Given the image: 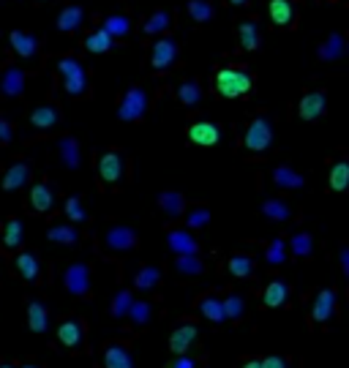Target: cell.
Returning a JSON list of instances; mask_svg holds the SVG:
<instances>
[{"mask_svg":"<svg viewBox=\"0 0 349 368\" xmlns=\"http://www.w3.org/2000/svg\"><path fill=\"white\" fill-rule=\"evenodd\" d=\"M164 368H202V360L194 355H177L172 363H167Z\"/></svg>","mask_w":349,"mask_h":368,"instance_id":"51","label":"cell"},{"mask_svg":"<svg viewBox=\"0 0 349 368\" xmlns=\"http://www.w3.org/2000/svg\"><path fill=\"white\" fill-rule=\"evenodd\" d=\"M229 273L235 278H249L254 273V259L249 254H235L229 257Z\"/></svg>","mask_w":349,"mask_h":368,"instance_id":"43","label":"cell"},{"mask_svg":"<svg viewBox=\"0 0 349 368\" xmlns=\"http://www.w3.org/2000/svg\"><path fill=\"white\" fill-rule=\"evenodd\" d=\"M126 169H129V161L126 156L118 150V147H109L98 156V164H96V172H98V181L101 185H120L126 178Z\"/></svg>","mask_w":349,"mask_h":368,"instance_id":"3","label":"cell"},{"mask_svg":"<svg viewBox=\"0 0 349 368\" xmlns=\"http://www.w3.org/2000/svg\"><path fill=\"white\" fill-rule=\"evenodd\" d=\"M42 3H49V0H42Z\"/></svg>","mask_w":349,"mask_h":368,"instance_id":"59","label":"cell"},{"mask_svg":"<svg viewBox=\"0 0 349 368\" xmlns=\"http://www.w3.org/2000/svg\"><path fill=\"white\" fill-rule=\"evenodd\" d=\"M14 268H17V273L25 278V281H39L42 278V265H39L36 254H30V251L17 254L14 257Z\"/></svg>","mask_w":349,"mask_h":368,"instance_id":"21","label":"cell"},{"mask_svg":"<svg viewBox=\"0 0 349 368\" xmlns=\"http://www.w3.org/2000/svg\"><path fill=\"white\" fill-rule=\"evenodd\" d=\"M267 14H270V19H273L278 28H289V25H295V19H298V8H295L292 0H270V3H267Z\"/></svg>","mask_w":349,"mask_h":368,"instance_id":"14","label":"cell"},{"mask_svg":"<svg viewBox=\"0 0 349 368\" xmlns=\"http://www.w3.org/2000/svg\"><path fill=\"white\" fill-rule=\"evenodd\" d=\"M262 368H287V360L284 358H265Z\"/></svg>","mask_w":349,"mask_h":368,"instance_id":"54","label":"cell"},{"mask_svg":"<svg viewBox=\"0 0 349 368\" xmlns=\"http://www.w3.org/2000/svg\"><path fill=\"white\" fill-rule=\"evenodd\" d=\"M159 208L170 219H180V216H186V196L180 191H161L159 194Z\"/></svg>","mask_w":349,"mask_h":368,"instance_id":"24","label":"cell"},{"mask_svg":"<svg viewBox=\"0 0 349 368\" xmlns=\"http://www.w3.org/2000/svg\"><path fill=\"white\" fill-rule=\"evenodd\" d=\"M19 368H39V366H33V363H25V366H19Z\"/></svg>","mask_w":349,"mask_h":368,"instance_id":"57","label":"cell"},{"mask_svg":"<svg viewBox=\"0 0 349 368\" xmlns=\"http://www.w3.org/2000/svg\"><path fill=\"white\" fill-rule=\"evenodd\" d=\"M273 183L278 185V188H289V191H295V188H303L305 178L301 175V172H295L292 167H276V169H273Z\"/></svg>","mask_w":349,"mask_h":368,"instance_id":"28","label":"cell"},{"mask_svg":"<svg viewBox=\"0 0 349 368\" xmlns=\"http://www.w3.org/2000/svg\"><path fill=\"white\" fill-rule=\"evenodd\" d=\"M188 17L197 22V25H208L211 19H213V14H216V6L211 3V0H188Z\"/></svg>","mask_w":349,"mask_h":368,"instance_id":"36","label":"cell"},{"mask_svg":"<svg viewBox=\"0 0 349 368\" xmlns=\"http://www.w3.org/2000/svg\"><path fill=\"white\" fill-rule=\"evenodd\" d=\"M344 49H347V42H344V36H339V33H330L328 36V42L319 46V60H339L341 55H344Z\"/></svg>","mask_w":349,"mask_h":368,"instance_id":"37","label":"cell"},{"mask_svg":"<svg viewBox=\"0 0 349 368\" xmlns=\"http://www.w3.org/2000/svg\"><path fill=\"white\" fill-rule=\"evenodd\" d=\"M63 289L74 297H87L93 289V270L85 262H74L63 270Z\"/></svg>","mask_w":349,"mask_h":368,"instance_id":"6","label":"cell"},{"mask_svg":"<svg viewBox=\"0 0 349 368\" xmlns=\"http://www.w3.org/2000/svg\"><path fill=\"white\" fill-rule=\"evenodd\" d=\"M57 150H60V161L66 164V169H80L82 167V150H80V142L74 137L60 139Z\"/></svg>","mask_w":349,"mask_h":368,"instance_id":"19","label":"cell"},{"mask_svg":"<svg viewBox=\"0 0 349 368\" xmlns=\"http://www.w3.org/2000/svg\"><path fill=\"white\" fill-rule=\"evenodd\" d=\"M188 139L194 145L213 147V145H218V139H221V129H218L216 123H211V120H197V123L188 126Z\"/></svg>","mask_w":349,"mask_h":368,"instance_id":"12","label":"cell"},{"mask_svg":"<svg viewBox=\"0 0 349 368\" xmlns=\"http://www.w3.org/2000/svg\"><path fill=\"white\" fill-rule=\"evenodd\" d=\"M55 68L60 74V82H63V91L66 95H74V98H82L90 93V74L85 71V66L74 57V55H63L55 60Z\"/></svg>","mask_w":349,"mask_h":368,"instance_id":"1","label":"cell"},{"mask_svg":"<svg viewBox=\"0 0 349 368\" xmlns=\"http://www.w3.org/2000/svg\"><path fill=\"white\" fill-rule=\"evenodd\" d=\"M25 82H28V74L22 68H17V66H8L3 71V77H0V93L6 98H19L25 93Z\"/></svg>","mask_w":349,"mask_h":368,"instance_id":"11","label":"cell"},{"mask_svg":"<svg viewBox=\"0 0 349 368\" xmlns=\"http://www.w3.org/2000/svg\"><path fill=\"white\" fill-rule=\"evenodd\" d=\"M224 311H226V320H229V322L240 320L243 311H246L243 297H240V295H226V297H224Z\"/></svg>","mask_w":349,"mask_h":368,"instance_id":"49","label":"cell"},{"mask_svg":"<svg viewBox=\"0 0 349 368\" xmlns=\"http://www.w3.org/2000/svg\"><path fill=\"white\" fill-rule=\"evenodd\" d=\"M339 262H341V270H344V276L349 278V246H344V248L339 251Z\"/></svg>","mask_w":349,"mask_h":368,"instance_id":"53","label":"cell"},{"mask_svg":"<svg viewBox=\"0 0 349 368\" xmlns=\"http://www.w3.org/2000/svg\"><path fill=\"white\" fill-rule=\"evenodd\" d=\"M174 270L180 276H202L205 273V265L199 257H177L174 259Z\"/></svg>","mask_w":349,"mask_h":368,"instance_id":"44","label":"cell"},{"mask_svg":"<svg viewBox=\"0 0 349 368\" xmlns=\"http://www.w3.org/2000/svg\"><path fill=\"white\" fill-rule=\"evenodd\" d=\"M292 254L298 257V259H305V257H311V251H314V237L308 234V232H298V234H292Z\"/></svg>","mask_w":349,"mask_h":368,"instance_id":"45","label":"cell"},{"mask_svg":"<svg viewBox=\"0 0 349 368\" xmlns=\"http://www.w3.org/2000/svg\"><path fill=\"white\" fill-rule=\"evenodd\" d=\"M101 28H104L112 39H120V36H126L131 30V19L129 17H123V14H112V17H107V19L101 22Z\"/></svg>","mask_w":349,"mask_h":368,"instance_id":"41","label":"cell"},{"mask_svg":"<svg viewBox=\"0 0 349 368\" xmlns=\"http://www.w3.org/2000/svg\"><path fill=\"white\" fill-rule=\"evenodd\" d=\"M347 46H349V44H347Z\"/></svg>","mask_w":349,"mask_h":368,"instance_id":"60","label":"cell"},{"mask_svg":"<svg viewBox=\"0 0 349 368\" xmlns=\"http://www.w3.org/2000/svg\"><path fill=\"white\" fill-rule=\"evenodd\" d=\"M63 213H66V219L74 221V224L87 221V213H85V208H82V199H80V196H69L66 205H63Z\"/></svg>","mask_w":349,"mask_h":368,"instance_id":"46","label":"cell"},{"mask_svg":"<svg viewBox=\"0 0 349 368\" xmlns=\"http://www.w3.org/2000/svg\"><path fill=\"white\" fill-rule=\"evenodd\" d=\"M129 324L131 327H136V330H142L145 324L153 320V303L150 300H134L131 303V311H129Z\"/></svg>","mask_w":349,"mask_h":368,"instance_id":"30","label":"cell"},{"mask_svg":"<svg viewBox=\"0 0 349 368\" xmlns=\"http://www.w3.org/2000/svg\"><path fill=\"white\" fill-rule=\"evenodd\" d=\"M238 39H240V46L246 52H254L260 46V28H257V22H243L238 28Z\"/></svg>","mask_w":349,"mask_h":368,"instance_id":"40","label":"cell"},{"mask_svg":"<svg viewBox=\"0 0 349 368\" xmlns=\"http://www.w3.org/2000/svg\"><path fill=\"white\" fill-rule=\"evenodd\" d=\"M336 311V292L333 289H322L314 300V309H311V320L314 322H328Z\"/></svg>","mask_w":349,"mask_h":368,"instance_id":"17","label":"cell"},{"mask_svg":"<svg viewBox=\"0 0 349 368\" xmlns=\"http://www.w3.org/2000/svg\"><path fill=\"white\" fill-rule=\"evenodd\" d=\"M347 185H349V161H339L330 169V188L333 191H344Z\"/></svg>","mask_w":349,"mask_h":368,"instance_id":"47","label":"cell"},{"mask_svg":"<svg viewBox=\"0 0 349 368\" xmlns=\"http://www.w3.org/2000/svg\"><path fill=\"white\" fill-rule=\"evenodd\" d=\"M172 28V14L170 11H153L147 19H145V25H142V33L145 36H156V33H164V30H170Z\"/></svg>","mask_w":349,"mask_h":368,"instance_id":"31","label":"cell"},{"mask_svg":"<svg viewBox=\"0 0 349 368\" xmlns=\"http://www.w3.org/2000/svg\"><path fill=\"white\" fill-rule=\"evenodd\" d=\"M197 306H199L202 317H205V320H211V322H213V324H224V322H226V311H224V300H221L218 295H202V297L197 300Z\"/></svg>","mask_w":349,"mask_h":368,"instance_id":"18","label":"cell"},{"mask_svg":"<svg viewBox=\"0 0 349 368\" xmlns=\"http://www.w3.org/2000/svg\"><path fill=\"white\" fill-rule=\"evenodd\" d=\"M115 46V39L104 30V28H98V30H93V33H87L85 36V49L87 52H96V55H104V52H109Z\"/></svg>","mask_w":349,"mask_h":368,"instance_id":"33","label":"cell"},{"mask_svg":"<svg viewBox=\"0 0 349 368\" xmlns=\"http://www.w3.org/2000/svg\"><path fill=\"white\" fill-rule=\"evenodd\" d=\"M136 246H139V234L134 227H126V224H112L101 234V248L109 254H126V251H134Z\"/></svg>","mask_w":349,"mask_h":368,"instance_id":"4","label":"cell"},{"mask_svg":"<svg viewBox=\"0 0 349 368\" xmlns=\"http://www.w3.org/2000/svg\"><path fill=\"white\" fill-rule=\"evenodd\" d=\"M57 123H60V112L52 104H42L30 112V126L39 131H52V129H57Z\"/></svg>","mask_w":349,"mask_h":368,"instance_id":"16","label":"cell"},{"mask_svg":"<svg viewBox=\"0 0 349 368\" xmlns=\"http://www.w3.org/2000/svg\"><path fill=\"white\" fill-rule=\"evenodd\" d=\"M229 3H232V6H246L249 0H229Z\"/></svg>","mask_w":349,"mask_h":368,"instance_id":"56","label":"cell"},{"mask_svg":"<svg viewBox=\"0 0 349 368\" xmlns=\"http://www.w3.org/2000/svg\"><path fill=\"white\" fill-rule=\"evenodd\" d=\"M194 341H197V324L180 322V327H174V333L170 335V349L174 355H186Z\"/></svg>","mask_w":349,"mask_h":368,"instance_id":"15","label":"cell"},{"mask_svg":"<svg viewBox=\"0 0 349 368\" xmlns=\"http://www.w3.org/2000/svg\"><path fill=\"white\" fill-rule=\"evenodd\" d=\"M213 85H216V93H221L224 98H240V95L251 91L254 80H251L249 71L229 66V68H218L216 77H213Z\"/></svg>","mask_w":349,"mask_h":368,"instance_id":"2","label":"cell"},{"mask_svg":"<svg viewBox=\"0 0 349 368\" xmlns=\"http://www.w3.org/2000/svg\"><path fill=\"white\" fill-rule=\"evenodd\" d=\"M167 246L172 248L177 257H199V243H197V237H191V232H186V230L167 232Z\"/></svg>","mask_w":349,"mask_h":368,"instance_id":"10","label":"cell"},{"mask_svg":"<svg viewBox=\"0 0 349 368\" xmlns=\"http://www.w3.org/2000/svg\"><path fill=\"white\" fill-rule=\"evenodd\" d=\"M265 259H267L270 265H281V262L287 259V248H284V240H281V237H273V240H270V246L265 248Z\"/></svg>","mask_w":349,"mask_h":368,"instance_id":"50","label":"cell"},{"mask_svg":"<svg viewBox=\"0 0 349 368\" xmlns=\"http://www.w3.org/2000/svg\"><path fill=\"white\" fill-rule=\"evenodd\" d=\"M101 360H104V368H136L134 355H131L129 347H126L123 341H109V344H104Z\"/></svg>","mask_w":349,"mask_h":368,"instance_id":"9","label":"cell"},{"mask_svg":"<svg viewBox=\"0 0 349 368\" xmlns=\"http://www.w3.org/2000/svg\"><path fill=\"white\" fill-rule=\"evenodd\" d=\"M177 52H180V49H177V42H174V39H170V36L159 39V42L153 44L150 66H153L156 71H167L174 60H177Z\"/></svg>","mask_w":349,"mask_h":368,"instance_id":"8","label":"cell"},{"mask_svg":"<svg viewBox=\"0 0 349 368\" xmlns=\"http://www.w3.org/2000/svg\"><path fill=\"white\" fill-rule=\"evenodd\" d=\"M0 368H14L11 363H0Z\"/></svg>","mask_w":349,"mask_h":368,"instance_id":"58","label":"cell"},{"mask_svg":"<svg viewBox=\"0 0 349 368\" xmlns=\"http://www.w3.org/2000/svg\"><path fill=\"white\" fill-rule=\"evenodd\" d=\"M322 112H325V93L314 91V93H305L303 98H301L298 115H301L303 120H316Z\"/></svg>","mask_w":349,"mask_h":368,"instance_id":"22","label":"cell"},{"mask_svg":"<svg viewBox=\"0 0 349 368\" xmlns=\"http://www.w3.org/2000/svg\"><path fill=\"white\" fill-rule=\"evenodd\" d=\"M287 295H289V286L284 281H273V284H267V289L262 295V303L267 309H278V306L287 303Z\"/></svg>","mask_w":349,"mask_h":368,"instance_id":"34","label":"cell"},{"mask_svg":"<svg viewBox=\"0 0 349 368\" xmlns=\"http://www.w3.org/2000/svg\"><path fill=\"white\" fill-rule=\"evenodd\" d=\"M131 303H134V295H131V289H120L115 297H112V306H109V314L115 317V320H126L131 311Z\"/></svg>","mask_w":349,"mask_h":368,"instance_id":"42","label":"cell"},{"mask_svg":"<svg viewBox=\"0 0 349 368\" xmlns=\"http://www.w3.org/2000/svg\"><path fill=\"white\" fill-rule=\"evenodd\" d=\"M186 224L191 227V230H202V227H208L211 224V210L208 208H191L188 213H186Z\"/></svg>","mask_w":349,"mask_h":368,"instance_id":"48","label":"cell"},{"mask_svg":"<svg viewBox=\"0 0 349 368\" xmlns=\"http://www.w3.org/2000/svg\"><path fill=\"white\" fill-rule=\"evenodd\" d=\"M11 139H14V126H11L6 118H0V142H3V145H8Z\"/></svg>","mask_w":349,"mask_h":368,"instance_id":"52","label":"cell"},{"mask_svg":"<svg viewBox=\"0 0 349 368\" xmlns=\"http://www.w3.org/2000/svg\"><path fill=\"white\" fill-rule=\"evenodd\" d=\"M262 216L270 219V221H287V219L292 216V210H289V205L281 202V199H265V202H262Z\"/></svg>","mask_w":349,"mask_h":368,"instance_id":"38","label":"cell"},{"mask_svg":"<svg viewBox=\"0 0 349 368\" xmlns=\"http://www.w3.org/2000/svg\"><path fill=\"white\" fill-rule=\"evenodd\" d=\"M85 8L82 6H66L60 14H57V30H63V33H74L82 22H85Z\"/></svg>","mask_w":349,"mask_h":368,"instance_id":"20","label":"cell"},{"mask_svg":"<svg viewBox=\"0 0 349 368\" xmlns=\"http://www.w3.org/2000/svg\"><path fill=\"white\" fill-rule=\"evenodd\" d=\"M8 44H11V49L19 57H25V60H30V57L39 55V39L33 33H28V30H11L8 33Z\"/></svg>","mask_w":349,"mask_h":368,"instance_id":"13","label":"cell"},{"mask_svg":"<svg viewBox=\"0 0 349 368\" xmlns=\"http://www.w3.org/2000/svg\"><path fill=\"white\" fill-rule=\"evenodd\" d=\"M30 205H33V210H39V213H49L52 205H55V191H52V185L49 183L33 185V191H30Z\"/></svg>","mask_w":349,"mask_h":368,"instance_id":"26","label":"cell"},{"mask_svg":"<svg viewBox=\"0 0 349 368\" xmlns=\"http://www.w3.org/2000/svg\"><path fill=\"white\" fill-rule=\"evenodd\" d=\"M177 101L186 104V107H197V104L202 101V88H199V82H194V80L180 82V88H177Z\"/></svg>","mask_w":349,"mask_h":368,"instance_id":"39","label":"cell"},{"mask_svg":"<svg viewBox=\"0 0 349 368\" xmlns=\"http://www.w3.org/2000/svg\"><path fill=\"white\" fill-rule=\"evenodd\" d=\"M134 286H136L139 292L159 289V286H161V270H159V268H153V265L139 268V270H136V276H134Z\"/></svg>","mask_w":349,"mask_h":368,"instance_id":"29","label":"cell"},{"mask_svg":"<svg viewBox=\"0 0 349 368\" xmlns=\"http://www.w3.org/2000/svg\"><path fill=\"white\" fill-rule=\"evenodd\" d=\"M28 324H30L33 333H46L49 330V314H46L44 303H39V300L28 303Z\"/></svg>","mask_w":349,"mask_h":368,"instance_id":"32","label":"cell"},{"mask_svg":"<svg viewBox=\"0 0 349 368\" xmlns=\"http://www.w3.org/2000/svg\"><path fill=\"white\" fill-rule=\"evenodd\" d=\"M80 230H74V227H69V224H52L49 230H46V240L49 243H60V246H77L80 243Z\"/></svg>","mask_w":349,"mask_h":368,"instance_id":"27","label":"cell"},{"mask_svg":"<svg viewBox=\"0 0 349 368\" xmlns=\"http://www.w3.org/2000/svg\"><path fill=\"white\" fill-rule=\"evenodd\" d=\"M22 237H25V224L19 219H6L3 221V246L6 248L22 246Z\"/></svg>","mask_w":349,"mask_h":368,"instance_id":"35","label":"cell"},{"mask_svg":"<svg viewBox=\"0 0 349 368\" xmlns=\"http://www.w3.org/2000/svg\"><path fill=\"white\" fill-rule=\"evenodd\" d=\"M82 338H85L82 322H77V320H66V322H60V327H57V341H60L63 347H80Z\"/></svg>","mask_w":349,"mask_h":368,"instance_id":"25","label":"cell"},{"mask_svg":"<svg viewBox=\"0 0 349 368\" xmlns=\"http://www.w3.org/2000/svg\"><path fill=\"white\" fill-rule=\"evenodd\" d=\"M28 181H30V167L25 161H17L3 175V191H17V188H22V185L28 183Z\"/></svg>","mask_w":349,"mask_h":368,"instance_id":"23","label":"cell"},{"mask_svg":"<svg viewBox=\"0 0 349 368\" xmlns=\"http://www.w3.org/2000/svg\"><path fill=\"white\" fill-rule=\"evenodd\" d=\"M243 145L251 153H265L273 145V123L267 118H254L243 134Z\"/></svg>","mask_w":349,"mask_h":368,"instance_id":"7","label":"cell"},{"mask_svg":"<svg viewBox=\"0 0 349 368\" xmlns=\"http://www.w3.org/2000/svg\"><path fill=\"white\" fill-rule=\"evenodd\" d=\"M240 368H262V360H246Z\"/></svg>","mask_w":349,"mask_h":368,"instance_id":"55","label":"cell"},{"mask_svg":"<svg viewBox=\"0 0 349 368\" xmlns=\"http://www.w3.org/2000/svg\"><path fill=\"white\" fill-rule=\"evenodd\" d=\"M147 107H150V98L142 88H129V91L120 95V104H118V118L123 123H136L147 115Z\"/></svg>","mask_w":349,"mask_h":368,"instance_id":"5","label":"cell"}]
</instances>
